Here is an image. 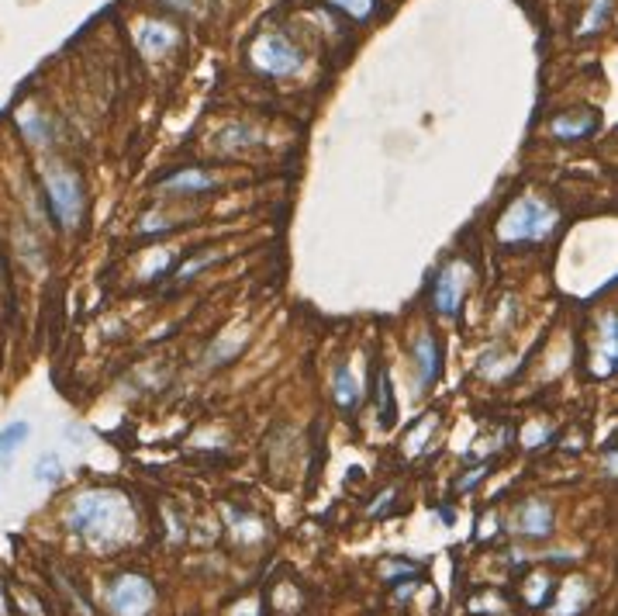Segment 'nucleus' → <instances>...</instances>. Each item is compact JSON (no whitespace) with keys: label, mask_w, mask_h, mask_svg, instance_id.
Here are the masks:
<instances>
[{"label":"nucleus","mask_w":618,"mask_h":616,"mask_svg":"<svg viewBox=\"0 0 618 616\" xmlns=\"http://www.w3.org/2000/svg\"><path fill=\"white\" fill-rule=\"evenodd\" d=\"M332 398L339 402L342 412H353L360 405V381H356V374H353L349 364H339L332 371Z\"/></svg>","instance_id":"1a4fd4ad"},{"label":"nucleus","mask_w":618,"mask_h":616,"mask_svg":"<svg viewBox=\"0 0 618 616\" xmlns=\"http://www.w3.org/2000/svg\"><path fill=\"white\" fill-rule=\"evenodd\" d=\"M329 4L342 7V11L353 14V18H367V14L373 11V0H329Z\"/></svg>","instance_id":"dca6fc26"},{"label":"nucleus","mask_w":618,"mask_h":616,"mask_svg":"<svg viewBox=\"0 0 618 616\" xmlns=\"http://www.w3.org/2000/svg\"><path fill=\"white\" fill-rule=\"evenodd\" d=\"M515 530L526 537H546L553 530V506L543 499H526L515 509Z\"/></svg>","instance_id":"0eeeda50"},{"label":"nucleus","mask_w":618,"mask_h":616,"mask_svg":"<svg viewBox=\"0 0 618 616\" xmlns=\"http://www.w3.org/2000/svg\"><path fill=\"white\" fill-rule=\"evenodd\" d=\"M249 56H252L256 69H263L270 76H290V73H297L301 63H305L301 60V49L294 42H287L283 35H259L256 45L249 49Z\"/></svg>","instance_id":"20e7f679"},{"label":"nucleus","mask_w":618,"mask_h":616,"mask_svg":"<svg viewBox=\"0 0 618 616\" xmlns=\"http://www.w3.org/2000/svg\"><path fill=\"white\" fill-rule=\"evenodd\" d=\"M28 433H31V426L28 422H11V426H4L0 429V464L7 460V457L14 454L25 440H28Z\"/></svg>","instance_id":"ddd939ff"},{"label":"nucleus","mask_w":618,"mask_h":616,"mask_svg":"<svg viewBox=\"0 0 618 616\" xmlns=\"http://www.w3.org/2000/svg\"><path fill=\"white\" fill-rule=\"evenodd\" d=\"M59 471H62V460L59 454H42L38 464H35V482H59Z\"/></svg>","instance_id":"2eb2a0df"},{"label":"nucleus","mask_w":618,"mask_h":616,"mask_svg":"<svg viewBox=\"0 0 618 616\" xmlns=\"http://www.w3.org/2000/svg\"><path fill=\"white\" fill-rule=\"evenodd\" d=\"M21 132L28 135L35 146H45V142H49V135H52L49 122H45L42 115H25V118H21Z\"/></svg>","instance_id":"4468645a"},{"label":"nucleus","mask_w":618,"mask_h":616,"mask_svg":"<svg viewBox=\"0 0 618 616\" xmlns=\"http://www.w3.org/2000/svg\"><path fill=\"white\" fill-rule=\"evenodd\" d=\"M173 45H177V32H170L166 25H146V32H142V52L162 56Z\"/></svg>","instance_id":"f8f14e48"},{"label":"nucleus","mask_w":618,"mask_h":616,"mask_svg":"<svg viewBox=\"0 0 618 616\" xmlns=\"http://www.w3.org/2000/svg\"><path fill=\"white\" fill-rule=\"evenodd\" d=\"M45 195L52 204V215L59 219L62 228H73L80 222V208H83V191H80V177L66 166L45 170Z\"/></svg>","instance_id":"7ed1b4c3"},{"label":"nucleus","mask_w":618,"mask_h":616,"mask_svg":"<svg viewBox=\"0 0 618 616\" xmlns=\"http://www.w3.org/2000/svg\"><path fill=\"white\" fill-rule=\"evenodd\" d=\"M162 188H170V191H186V195H201V191H211V188H215V177H208V173H201V170H180V173H173L170 180H162Z\"/></svg>","instance_id":"9b49d317"},{"label":"nucleus","mask_w":618,"mask_h":616,"mask_svg":"<svg viewBox=\"0 0 618 616\" xmlns=\"http://www.w3.org/2000/svg\"><path fill=\"white\" fill-rule=\"evenodd\" d=\"M411 360H415V371H418L422 388H429V385H435V381H439L442 364H439V343H435L432 332H418V336H415Z\"/></svg>","instance_id":"6e6552de"},{"label":"nucleus","mask_w":618,"mask_h":616,"mask_svg":"<svg viewBox=\"0 0 618 616\" xmlns=\"http://www.w3.org/2000/svg\"><path fill=\"white\" fill-rule=\"evenodd\" d=\"M598 129V115L594 111H584V115H563L553 122V135L559 139H584L590 132Z\"/></svg>","instance_id":"9d476101"},{"label":"nucleus","mask_w":618,"mask_h":616,"mask_svg":"<svg viewBox=\"0 0 618 616\" xmlns=\"http://www.w3.org/2000/svg\"><path fill=\"white\" fill-rule=\"evenodd\" d=\"M608 0H594V11H590V18L584 21V35H590V32H598V21H605L608 18Z\"/></svg>","instance_id":"f3484780"},{"label":"nucleus","mask_w":618,"mask_h":616,"mask_svg":"<svg viewBox=\"0 0 618 616\" xmlns=\"http://www.w3.org/2000/svg\"><path fill=\"white\" fill-rule=\"evenodd\" d=\"M553 228H557L553 204L543 201L539 195H526L504 212V219L497 226V236L504 243H535V239H546Z\"/></svg>","instance_id":"f03ea898"},{"label":"nucleus","mask_w":618,"mask_h":616,"mask_svg":"<svg viewBox=\"0 0 618 616\" xmlns=\"http://www.w3.org/2000/svg\"><path fill=\"white\" fill-rule=\"evenodd\" d=\"M466 292V267L460 260L446 263L435 277V288H432V301H435V312L439 316H456L460 301H464Z\"/></svg>","instance_id":"423d86ee"},{"label":"nucleus","mask_w":618,"mask_h":616,"mask_svg":"<svg viewBox=\"0 0 618 616\" xmlns=\"http://www.w3.org/2000/svg\"><path fill=\"white\" fill-rule=\"evenodd\" d=\"M155 599V588L142 575H122L118 582L111 585L107 592V603L118 616H146Z\"/></svg>","instance_id":"39448f33"},{"label":"nucleus","mask_w":618,"mask_h":616,"mask_svg":"<svg viewBox=\"0 0 618 616\" xmlns=\"http://www.w3.org/2000/svg\"><path fill=\"white\" fill-rule=\"evenodd\" d=\"M69 530L73 533H83L91 537L93 544H118L128 537V526H131V516H128V506H124L122 495L115 492H91L83 499H76V506L69 509Z\"/></svg>","instance_id":"f257e3e1"}]
</instances>
